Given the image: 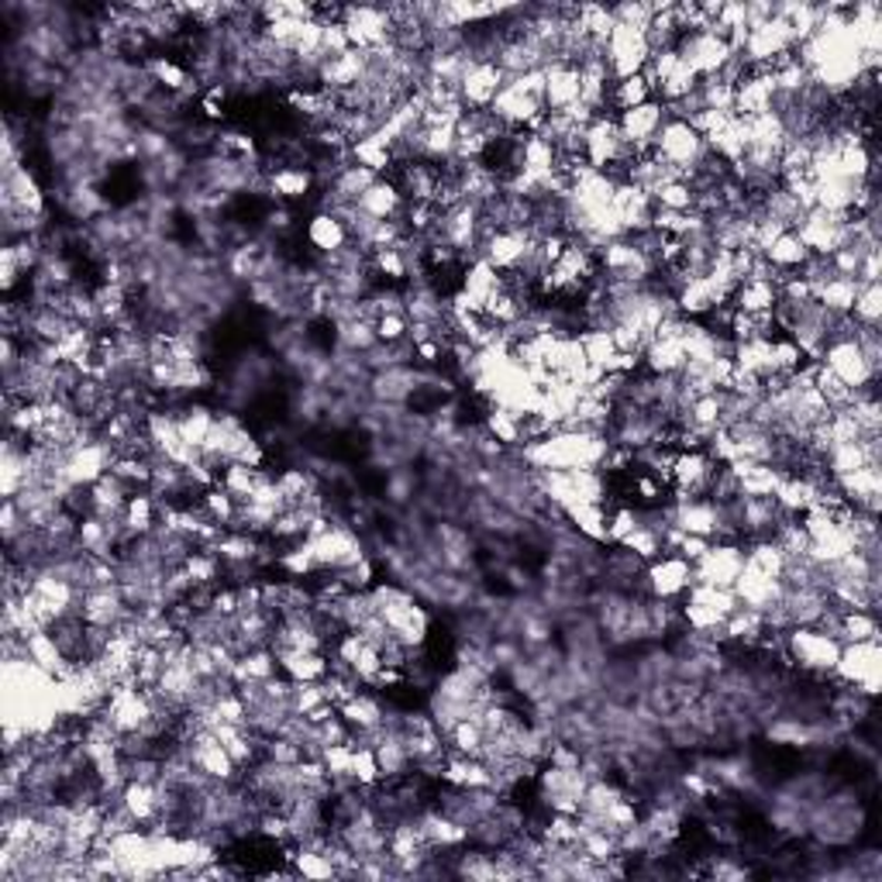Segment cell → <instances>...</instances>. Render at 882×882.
Returning a JSON list of instances; mask_svg holds the SVG:
<instances>
[{
	"mask_svg": "<svg viewBox=\"0 0 882 882\" xmlns=\"http://www.w3.org/2000/svg\"><path fill=\"white\" fill-rule=\"evenodd\" d=\"M24 277H28V273H24V269L18 265V259H14V249L4 242V249H0V290H4V293L11 297Z\"/></svg>",
	"mask_w": 882,
	"mask_h": 882,
	"instance_id": "db71d44e",
	"label": "cell"
},
{
	"mask_svg": "<svg viewBox=\"0 0 882 882\" xmlns=\"http://www.w3.org/2000/svg\"><path fill=\"white\" fill-rule=\"evenodd\" d=\"M280 672L287 675L290 683H321L324 675L331 672V659L324 652H277Z\"/></svg>",
	"mask_w": 882,
	"mask_h": 882,
	"instance_id": "4dcf8cb0",
	"label": "cell"
},
{
	"mask_svg": "<svg viewBox=\"0 0 882 882\" xmlns=\"http://www.w3.org/2000/svg\"><path fill=\"white\" fill-rule=\"evenodd\" d=\"M834 638H838L841 644H844V641H872V638H879L875 610H838Z\"/></svg>",
	"mask_w": 882,
	"mask_h": 882,
	"instance_id": "7bdbcfd3",
	"label": "cell"
},
{
	"mask_svg": "<svg viewBox=\"0 0 882 882\" xmlns=\"http://www.w3.org/2000/svg\"><path fill=\"white\" fill-rule=\"evenodd\" d=\"M783 655L790 662H796L803 672L831 675L834 672V662L841 655V641L831 631H824V628L800 624V628H790L786 631V638H783Z\"/></svg>",
	"mask_w": 882,
	"mask_h": 882,
	"instance_id": "5b68a950",
	"label": "cell"
},
{
	"mask_svg": "<svg viewBox=\"0 0 882 882\" xmlns=\"http://www.w3.org/2000/svg\"><path fill=\"white\" fill-rule=\"evenodd\" d=\"M114 462V449L108 445L104 438L83 441V445L70 449L62 459V483H70L73 490H90L93 483H100L111 472Z\"/></svg>",
	"mask_w": 882,
	"mask_h": 882,
	"instance_id": "9c48e42d",
	"label": "cell"
},
{
	"mask_svg": "<svg viewBox=\"0 0 882 882\" xmlns=\"http://www.w3.org/2000/svg\"><path fill=\"white\" fill-rule=\"evenodd\" d=\"M731 590H734L741 607H752V610H759V614H765V610H772L779 600H783V580H772V575L752 569L749 562H744V569H741V575L734 580Z\"/></svg>",
	"mask_w": 882,
	"mask_h": 882,
	"instance_id": "44dd1931",
	"label": "cell"
},
{
	"mask_svg": "<svg viewBox=\"0 0 882 882\" xmlns=\"http://www.w3.org/2000/svg\"><path fill=\"white\" fill-rule=\"evenodd\" d=\"M831 487V483H828ZM821 483H813V480H806V477H796V472H786L783 477V483H779V490H775V507L783 514H790V518H803L810 507H818L821 503Z\"/></svg>",
	"mask_w": 882,
	"mask_h": 882,
	"instance_id": "f546056e",
	"label": "cell"
},
{
	"mask_svg": "<svg viewBox=\"0 0 882 882\" xmlns=\"http://www.w3.org/2000/svg\"><path fill=\"white\" fill-rule=\"evenodd\" d=\"M146 73L152 77L156 87L169 90V93H190L193 87V77L183 70V66L177 59H169V56H149L146 59Z\"/></svg>",
	"mask_w": 882,
	"mask_h": 882,
	"instance_id": "60d3db41",
	"label": "cell"
},
{
	"mask_svg": "<svg viewBox=\"0 0 882 882\" xmlns=\"http://www.w3.org/2000/svg\"><path fill=\"white\" fill-rule=\"evenodd\" d=\"M349 775H352V783L362 786V790H372V786L383 783V772H380L377 749H372V744H355V752H352V772Z\"/></svg>",
	"mask_w": 882,
	"mask_h": 882,
	"instance_id": "681fc988",
	"label": "cell"
},
{
	"mask_svg": "<svg viewBox=\"0 0 882 882\" xmlns=\"http://www.w3.org/2000/svg\"><path fill=\"white\" fill-rule=\"evenodd\" d=\"M118 803L131 813V821L139 828H152L162 818V786L146 783V779H128Z\"/></svg>",
	"mask_w": 882,
	"mask_h": 882,
	"instance_id": "7402d4cb",
	"label": "cell"
},
{
	"mask_svg": "<svg viewBox=\"0 0 882 882\" xmlns=\"http://www.w3.org/2000/svg\"><path fill=\"white\" fill-rule=\"evenodd\" d=\"M349 159H352L355 166L369 169V173H377V177H387L390 169L397 166L393 149L383 146V142L377 139V134H365V139L352 142V146H349Z\"/></svg>",
	"mask_w": 882,
	"mask_h": 882,
	"instance_id": "74e56055",
	"label": "cell"
},
{
	"mask_svg": "<svg viewBox=\"0 0 882 882\" xmlns=\"http://www.w3.org/2000/svg\"><path fill=\"white\" fill-rule=\"evenodd\" d=\"M652 203H655V208H662V211H680V214H686V211L696 208V190L686 180H669V183H662L652 193Z\"/></svg>",
	"mask_w": 882,
	"mask_h": 882,
	"instance_id": "c3c4849f",
	"label": "cell"
},
{
	"mask_svg": "<svg viewBox=\"0 0 882 882\" xmlns=\"http://www.w3.org/2000/svg\"><path fill=\"white\" fill-rule=\"evenodd\" d=\"M521 462L531 472H555V469H600L607 452H610V438L583 428H555L545 438L524 441L518 449Z\"/></svg>",
	"mask_w": 882,
	"mask_h": 882,
	"instance_id": "6da1fadb",
	"label": "cell"
},
{
	"mask_svg": "<svg viewBox=\"0 0 882 882\" xmlns=\"http://www.w3.org/2000/svg\"><path fill=\"white\" fill-rule=\"evenodd\" d=\"M641 524V518H638V507H618V511H610L607 514V541L610 545H621V541L634 531Z\"/></svg>",
	"mask_w": 882,
	"mask_h": 882,
	"instance_id": "816d5d0a",
	"label": "cell"
},
{
	"mask_svg": "<svg viewBox=\"0 0 882 882\" xmlns=\"http://www.w3.org/2000/svg\"><path fill=\"white\" fill-rule=\"evenodd\" d=\"M377 334H380V345H400V342H407V334H411V318L407 314H380Z\"/></svg>",
	"mask_w": 882,
	"mask_h": 882,
	"instance_id": "f5cc1de1",
	"label": "cell"
},
{
	"mask_svg": "<svg viewBox=\"0 0 882 882\" xmlns=\"http://www.w3.org/2000/svg\"><path fill=\"white\" fill-rule=\"evenodd\" d=\"M603 56H607L610 80H628V77L644 73V66H649V59H652V46H649V36H644V31L628 28V24H614V31H610V39L603 46Z\"/></svg>",
	"mask_w": 882,
	"mask_h": 882,
	"instance_id": "52a82bcc",
	"label": "cell"
},
{
	"mask_svg": "<svg viewBox=\"0 0 882 882\" xmlns=\"http://www.w3.org/2000/svg\"><path fill=\"white\" fill-rule=\"evenodd\" d=\"M618 118V128H621V139L624 146L634 152V156H649L652 146H655V134L662 131L669 111L662 100H649V104H638L631 111H621L614 114Z\"/></svg>",
	"mask_w": 882,
	"mask_h": 882,
	"instance_id": "9a60e30c",
	"label": "cell"
},
{
	"mask_svg": "<svg viewBox=\"0 0 882 882\" xmlns=\"http://www.w3.org/2000/svg\"><path fill=\"white\" fill-rule=\"evenodd\" d=\"M308 245L321 255V259H331L342 249L352 245V234H349V224L342 218H334L328 211H314L311 221H308Z\"/></svg>",
	"mask_w": 882,
	"mask_h": 882,
	"instance_id": "603a6c76",
	"label": "cell"
},
{
	"mask_svg": "<svg viewBox=\"0 0 882 882\" xmlns=\"http://www.w3.org/2000/svg\"><path fill=\"white\" fill-rule=\"evenodd\" d=\"M641 580H644V590L652 593V600L672 603V600L686 597V590L693 587V562H686L675 552H665L644 565Z\"/></svg>",
	"mask_w": 882,
	"mask_h": 882,
	"instance_id": "8fae6325",
	"label": "cell"
},
{
	"mask_svg": "<svg viewBox=\"0 0 882 882\" xmlns=\"http://www.w3.org/2000/svg\"><path fill=\"white\" fill-rule=\"evenodd\" d=\"M355 208H359L365 218H372V221H393V218H403V211H407V197L400 193V187H397L390 177H380L377 183H372V187L359 197Z\"/></svg>",
	"mask_w": 882,
	"mask_h": 882,
	"instance_id": "484cf974",
	"label": "cell"
},
{
	"mask_svg": "<svg viewBox=\"0 0 882 882\" xmlns=\"http://www.w3.org/2000/svg\"><path fill=\"white\" fill-rule=\"evenodd\" d=\"M649 100H655L649 80H644L641 73L638 77H628V80H614L610 83V93H607V111H631L638 104H649Z\"/></svg>",
	"mask_w": 882,
	"mask_h": 882,
	"instance_id": "f35d334b",
	"label": "cell"
},
{
	"mask_svg": "<svg viewBox=\"0 0 882 882\" xmlns=\"http://www.w3.org/2000/svg\"><path fill=\"white\" fill-rule=\"evenodd\" d=\"M580 104V70L572 62L545 66V111H569Z\"/></svg>",
	"mask_w": 882,
	"mask_h": 882,
	"instance_id": "d4e9b609",
	"label": "cell"
},
{
	"mask_svg": "<svg viewBox=\"0 0 882 882\" xmlns=\"http://www.w3.org/2000/svg\"><path fill=\"white\" fill-rule=\"evenodd\" d=\"M277 487H280L287 507H300L303 500L314 497V493L321 490L318 477H314L311 469H303V465H290V469H283L280 477H277Z\"/></svg>",
	"mask_w": 882,
	"mask_h": 882,
	"instance_id": "f6af8a7d",
	"label": "cell"
},
{
	"mask_svg": "<svg viewBox=\"0 0 882 882\" xmlns=\"http://www.w3.org/2000/svg\"><path fill=\"white\" fill-rule=\"evenodd\" d=\"M269 477L265 469H255V465H242V462H228L218 477V487H224L234 500L245 503L252 497V490Z\"/></svg>",
	"mask_w": 882,
	"mask_h": 882,
	"instance_id": "b9f144b4",
	"label": "cell"
},
{
	"mask_svg": "<svg viewBox=\"0 0 882 882\" xmlns=\"http://www.w3.org/2000/svg\"><path fill=\"white\" fill-rule=\"evenodd\" d=\"M342 28L349 36V46L359 52H377L393 42V21L387 8L380 4H352L342 8Z\"/></svg>",
	"mask_w": 882,
	"mask_h": 882,
	"instance_id": "ba28073f",
	"label": "cell"
},
{
	"mask_svg": "<svg viewBox=\"0 0 882 882\" xmlns=\"http://www.w3.org/2000/svg\"><path fill=\"white\" fill-rule=\"evenodd\" d=\"M445 741H449V752L480 759V755H483V749H487V731H483V724H480V721L465 718V721H459V724H455V728L445 734Z\"/></svg>",
	"mask_w": 882,
	"mask_h": 882,
	"instance_id": "7dc6e473",
	"label": "cell"
},
{
	"mask_svg": "<svg viewBox=\"0 0 882 882\" xmlns=\"http://www.w3.org/2000/svg\"><path fill=\"white\" fill-rule=\"evenodd\" d=\"M710 549V538H700V534H683L680 545H675V555H683L686 562H696L703 552Z\"/></svg>",
	"mask_w": 882,
	"mask_h": 882,
	"instance_id": "11a10c76",
	"label": "cell"
},
{
	"mask_svg": "<svg viewBox=\"0 0 882 882\" xmlns=\"http://www.w3.org/2000/svg\"><path fill=\"white\" fill-rule=\"evenodd\" d=\"M369 597H372V607H377V614L383 618V624L390 628V634L403 649L421 652L431 634V614L418 603V597L397 583H377L369 590Z\"/></svg>",
	"mask_w": 882,
	"mask_h": 882,
	"instance_id": "7a4b0ae2",
	"label": "cell"
},
{
	"mask_svg": "<svg viewBox=\"0 0 882 882\" xmlns=\"http://www.w3.org/2000/svg\"><path fill=\"white\" fill-rule=\"evenodd\" d=\"M852 318L855 324L862 328H879V318H882V287L879 283H869V287H859V297L852 303Z\"/></svg>",
	"mask_w": 882,
	"mask_h": 882,
	"instance_id": "f907efd6",
	"label": "cell"
},
{
	"mask_svg": "<svg viewBox=\"0 0 882 882\" xmlns=\"http://www.w3.org/2000/svg\"><path fill=\"white\" fill-rule=\"evenodd\" d=\"M744 569V545L741 541H710V549L693 562V583L706 587H734Z\"/></svg>",
	"mask_w": 882,
	"mask_h": 882,
	"instance_id": "4fadbf2b",
	"label": "cell"
},
{
	"mask_svg": "<svg viewBox=\"0 0 882 882\" xmlns=\"http://www.w3.org/2000/svg\"><path fill=\"white\" fill-rule=\"evenodd\" d=\"M831 675L838 683H844L848 690H859L865 700H872L879 693V686H882L879 638H872V641H844Z\"/></svg>",
	"mask_w": 882,
	"mask_h": 882,
	"instance_id": "277c9868",
	"label": "cell"
},
{
	"mask_svg": "<svg viewBox=\"0 0 882 882\" xmlns=\"http://www.w3.org/2000/svg\"><path fill=\"white\" fill-rule=\"evenodd\" d=\"M490 114L507 128V131H534L545 118V104L538 97H531L528 90H521L514 80H507L503 90L497 93V100L490 104Z\"/></svg>",
	"mask_w": 882,
	"mask_h": 882,
	"instance_id": "5bb4252c",
	"label": "cell"
},
{
	"mask_svg": "<svg viewBox=\"0 0 882 882\" xmlns=\"http://www.w3.org/2000/svg\"><path fill=\"white\" fill-rule=\"evenodd\" d=\"M614 214H618L624 234L652 231V214H655L652 193L634 187V183H618V190H614Z\"/></svg>",
	"mask_w": 882,
	"mask_h": 882,
	"instance_id": "ffe728a7",
	"label": "cell"
},
{
	"mask_svg": "<svg viewBox=\"0 0 882 882\" xmlns=\"http://www.w3.org/2000/svg\"><path fill=\"white\" fill-rule=\"evenodd\" d=\"M775 80L772 70H749L734 87V114L738 118H759L772 111Z\"/></svg>",
	"mask_w": 882,
	"mask_h": 882,
	"instance_id": "d6986e66",
	"label": "cell"
},
{
	"mask_svg": "<svg viewBox=\"0 0 882 882\" xmlns=\"http://www.w3.org/2000/svg\"><path fill=\"white\" fill-rule=\"evenodd\" d=\"M269 193H273L277 200L283 203H293V200H308L318 187V177H314V169L311 166H293V162H283L277 166L273 173H269L265 180Z\"/></svg>",
	"mask_w": 882,
	"mask_h": 882,
	"instance_id": "4316f807",
	"label": "cell"
},
{
	"mask_svg": "<svg viewBox=\"0 0 882 882\" xmlns=\"http://www.w3.org/2000/svg\"><path fill=\"white\" fill-rule=\"evenodd\" d=\"M575 338H580V345L587 352V362L597 365L600 372H607V365L614 362V355H618V345H614V334H610V328H583Z\"/></svg>",
	"mask_w": 882,
	"mask_h": 882,
	"instance_id": "bcb514c9",
	"label": "cell"
},
{
	"mask_svg": "<svg viewBox=\"0 0 882 882\" xmlns=\"http://www.w3.org/2000/svg\"><path fill=\"white\" fill-rule=\"evenodd\" d=\"M765 631H769L765 614H759L752 607H738L724 621V641H738V644H759Z\"/></svg>",
	"mask_w": 882,
	"mask_h": 882,
	"instance_id": "ab89813d",
	"label": "cell"
},
{
	"mask_svg": "<svg viewBox=\"0 0 882 882\" xmlns=\"http://www.w3.org/2000/svg\"><path fill=\"white\" fill-rule=\"evenodd\" d=\"M503 83L507 77L500 73L497 62H472L459 83V100L465 104V111H490Z\"/></svg>",
	"mask_w": 882,
	"mask_h": 882,
	"instance_id": "2e32d148",
	"label": "cell"
},
{
	"mask_svg": "<svg viewBox=\"0 0 882 882\" xmlns=\"http://www.w3.org/2000/svg\"><path fill=\"white\" fill-rule=\"evenodd\" d=\"M503 287V273H497V269L487 262V259H472L462 265V273H459V290L469 297L472 303V311L483 314V308L490 303V297Z\"/></svg>",
	"mask_w": 882,
	"mask_h": 882,
	"instance_id": "cb8c5ba5",
	"label": "cell"
},
{
	"mask_svg": "<svg viewBox=\"0 0 882 882\" xmlns=\"http://www.w3.org/2000/svg\"><path fill=\"white\" fill-rule=\"evenodd\" d=\"M569 518V524L580 531L583 538L590 541H607V511H603V503H572L562 511Z\"/></svg>",
	"mask_w": 882,
	"mask_h": 882,
	"instance_id": "ee69618b",
	"label": "cell"
},
{
	"mask_svg": "<svg viewBox=\"0 0 882 882\" xmlns=\"http://www.w3.org/2000/svg\"><path fill=\"white\" fill-rule=\"evenodd\" d=\"M734 369L749 377L769 380L772 377V338H752V342H734L731 349Z\"/></svg>",
	"mask_w": 882,
	"mask_h": 882,
	"instance_id": "836d02e7",
	"label": "cell"
},
{
	"mask_svg": "<svg viewBox=\"0 0 882 882\" xmlns=\"http://www.w3.org/2000/svg\"><path fill=\"white\" fill-rule=\"evenodd\" d=\"M214 421H218V414L211 411L208 403H200V400L177 407V428H180L187 445H193V449H203V441H208Z\"/></svg>",
	"mask_w": 882,
	"mask_h": 882,
	"instance_id": "d6a6232c",
	"label": "cell"
},
{
	"mask_svg": "<svg viewBox=\"0 0 882 882\" xmlns=\"http://www.w3.org/2000/svg\"><path fill=\"white\" fill-rule=\"evenodd\" d=\"M765 255V262L775 269V273H783V277H790V273H800L803 269V262L810 259V252H806V245L796 239V231H783L779 234V239L762 252Z\"/></svg>",
	"mask_w": 882,
	"mask_h": 882,
	"instance_id": "e575fe53",
	"label": "cell"
},
{
	"mask_svg": "<svg viewBox=\"0 0 882 882\" xmlns=\"http://www.w3.org/2000/svg\"><path fill=\"white\" fill-rule=\"evenodd\" d=\"M855 297H859V283L848 277H831L813 290V303H821L828 314H838V318L852 314Z\"/></svg>",
	"mask_w": 882,
	"mask_h": 882,
	"instance_id": "8d00e7d4",
	"label": "cell"
},
{
	"mask_svg": "<svg viewBox=\"0 0 882 882\" xmlns=\"http://www.w3.org/2000/svg\"><path fill=\"white\" fill-rule=\"evenodd\" d=\"M821 365L831 369L848 390H865L879 383V365L859 349L855 338H834L821 352Z\"/></svg>",
	"mask_w": 882,
	"mask_h": 882,
	"instance_id": "8992f818",
	"label": "cell"
},
{
	"mask_svg": "<svg viewBox=\"0 0 882 882\" xmlns=\"http://www.w3.org/2000/svg\"><path fill=\"white\" fill-rule=\"evenodd\" d=\"M534 239L528 231H493L480 249V259H487L497 273H518L524 259L531 255Z\"/></svg>",
	"mask_w": 882,
	"mask_h": 882,
	"instance_id": "e0dca14e",
	"label": "cell"
},
{
	"mask_svg": "<svg viewBox=\"0 0 882 882\" xmlns=\"http://www.w3.org/2000/svg\"><path fill=\"white\" fill-rule=\"evenodd\" d=\"M369 73V52H359V49H349L342 56L328 59L321 70H318V87L331 97L345 93L352 87H359Z\"/></svg>",
	"mask_w": 882,
	"mask_h": 882,
	"instance_id": "ac0fdd59",
	"label": "cell"
},
{
	"mask_svg": "<svg viewBox=\"0 0 882 882\" xmlns=\"http://www.w3.org/2000/svg\"><path fill=\"white\" fill-rule=\"evenodd\" d=\"M483 431L493 441H500L503 449H521L524 445V418L514 414V411H507V407L490 403V411L483 418Z\"/></svg>",
	"mask_w": 882,
	"mask_h": 882,
	"instance_id": "d590c367",
	"label": "cell"
},
{
	"mask_svg": "<svg viewBox=\"0 0 882 882\" xmlns=\"http://www.w3.org/2000/svg\"><path fill=\"white\" fill-rule=\"evenodd\" d=\"M779 303V287L769 280H744L731 293V308L741 314H772Z\"/></svg>",
	"mask_w": 882,
	"mask_h": 882,
	"instance_id": "1f68e13d",
	"label": "cell"
},
{
	"mask_svg": "<svg viewBox=\"0 0 882 882\" xmlns=\"http://www.w3.org/2000/svg\"><path fill=\"white\" fill-rule=\"evenodd\" d=\"M338 718L349 724L352 734H369L387 724V710H383V700L369 690H359L355 696H349L342 706H338Z\"/></svg>",
	"mask_w": 882,
	"mask_h": 882,
	"instance_id": "f1b7e54d",
	"label": "cell"
},
{
	"mask_svg": "<svg viewBox=\"0 0 882 882\" xmlns=\"http://www.w3.org/2000/svg\"><path fill=\"white\" fill-rule=\"evenodd\" d=\"M675 52L683 56V62L690 66V70H693L700 80H706V77H721V73L728 70V66H731V59L738 56V52L731 49V42L721 39V36H714V31H693V36H683L680 46H675Z\"/></svg>",
	"mask_w": 882,
	"mask_h": 882,
	"instance_id": "30bf717a",
	"label": "cell"
},
{
	"mask_svg": "<svg viewBox=\"0 0 882 882\" xmlns=\"http://www.w3.org/2000/svg\"><path fill=\"white\" fill-rule=\"evenodd\" d=\"M641 369L649 372V377H680L686 369V352H683V342L680 338H665V334H655L649 345L641 352Z\"/></svg>",
	"mask_w": 882,
	"mask_h": 882,
	"instance_id": "83f0119b",
	"label": "cell"
},
{
	"mask_svg": "<svg viewBox=\"0 0 882 882\" xmlns=\"http://www.w3.org/2000/svg\"><path fill=\"white\" fill-rule=\"evenodd\" d=\"M314 545V555H318V565L321 572H338V569H349L355 562L365 559V545L362 538L349 528V524H328L321 534L308 538Z\"/></svg>",
	"mask_w": 882,
	"mask_h": 882,
	"instance_id": "7c38bea8",
	"label": "cell"
},
{
	"mask_svg": "<svg viewBox=\"0 0 882 882\" xmlns=\"http://www.w3.org/2000/svg\"><path fill=\"white\" fill-rule=\"evenodd\" d=\"M652 156H655L659 162H665L680 180L690 183V177L696 173V166L706 159V142H703V134H700L690 121L665 118L662 131L655 134Z\"/></svg>",
	"mask_w": 882,
	"mask_h": 882,
	"instance_id": "3957f363",
	"label": "cell"
}]
</instances>
